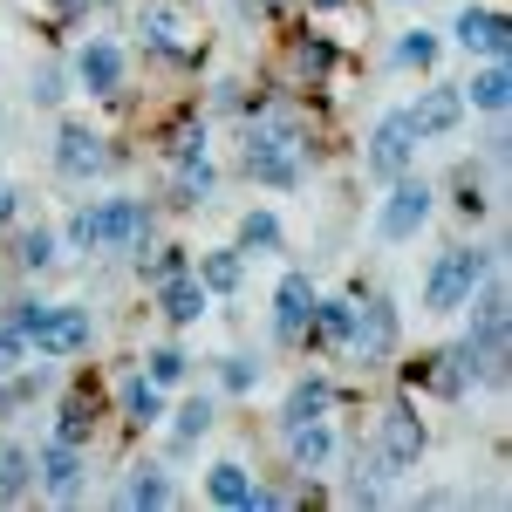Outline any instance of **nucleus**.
Masks as SVG:
<instances>
[{
	"label": "nucleus",
	"instance_id": "1",
	"mask_svg": "<svg viewBox=\"0 0 512 512\" xmlns=\"http://www.w3.org/2000/svg\"><path fill=\"white\" fill-rule=\"evenodd\" d=\"M144 239H151V212L137 198H103L69 219V246H82V253H130Z\"/></svg>",
	"mask_w": 512,
	"mask_h": 512
},
{
	"label": "nucleus",
	"instance_id": "2",
	"mask_svg": "<svg viewBox=\"0 0 512 512\" xmlns=\"http://www.w3.org/2000/svg\"><path fill=\"white\" fill-rule=\"evenodd\" d=\"M485 274H492V253H485V246H451L431 267V280H424V308H431V315H458L478 294Z\"/></svg>",
	"mask_w": 512,
	"mask_h": 512
},
{
	"label": "nucleus",
	"instance_id": "3",
	"mask_svg": "<svg viewBox=\"0 0 512 512\" xmlns=\"http://www.w3.org/2000/svg\"><path fill=\"white\" fill-rule=\"evenodd\" d=\"M478 287H485V294H478V308L465 301V308H472V335H465V355H472L478 376H492V383H499V376H506V287H499L492 274L478 280Z\"/></svg>",
	"mask_w": 512,
	"mask_h": 512
},
{
	"label": "nucleus",
	"instance_id": "4",
	"mask_svg": "<svg viewBox=\"0 0 512 512\" xmlns=\"http://www.w3.org/2000/svg\"><path fill=\"white\" fill-rule=\"evenodd\" d=\"M294 151H301L294 117H267V123H253V137H246V171H253L260 185H294V178H301Z\"/></svg>",
	"mask_w": 512,
	"mask_h": 512
},
{
	"label": "nucleus",
	"instance_id": "5",
	"mask_svg": "<svg viewBox=\"0 0 512 512\" xmlns=\"http://www.w3.org/2000/svg\"><path fill=\"white\" fill-rule=\"evenodd\" d=\"M28 349L35 355H82L89 349V308H48L41 301L35 328H28Z\"/></svg>",
	"mask_w": 512,
	"mask_h": 512
},
{
	"label": "nucleus",
	"instance_id": "6",
	"mask_svg": "<svg viewBox=\"0 0 512 512\" xmlns=\"http://www.w3.org/2000/svg\"><path fill=\"white\" fill-rule=\"evenodd\" d=\"M396 192L383 198V212H376V233L383 239H410L424 219H431V185L424 178H390Z\"/></svg>",
	"mask_w": 512,
	"mask_h": 512
},
{
	"label": "nucleus",
	"instance_id": "7",
	"mask_svg": "<svg viewBox=\"0 0 512 512\" xmlns=\"http://www.w3.org/2000/svg\"><path fill=\"white\" fill-rule=\"evenodd\" d=\"M103 164H110L103 137H96V130H82V123H62V137H55V171L82 185V178H96Z\"/></svg>",
	"mask_w": 512,
	"mask_h": 512
},
{
	"label": "nucleus",
	"instance_id": "8",
	"mask_svg": "<svg viewBox=\"0 0 512 512\" xmlns=\"http://www.w3.org/2000/svg\"><path fill=\"white\" fill-rule=\"evenodd\" d=\"M410 151H417V130L396 110V117H383L376 137H369V171H376V178H403V171H410Z\"/></svg>",
	"mask_w": 512,
	"mask_h": 512
},
{
	"label": "nucleus",
	"instance_id": "9",
	"mask_svg": "<svg viewBox=\"0 0 512 512\" xmlns=\"http://www.w3.org/2000/svg\"><path fill=\"white\" fill-rule=\"evenodd\" d=\"M458 117H465V96H458V89H424V96L403 110V123H410L417 137H444V130H458Z\"/></svg>",
	"mask_w": 512,
	"mask_h": 512
},
{
	"label": "nucleus",
	"instance_id": "10",
	"mask_svg": "<svg viewBox=\"0 0 512 512\" xmlns=\"http://www.w3.org/2000/svg\"><path fill=\"white\" fill-rule=\"evenodd\" d=\"M451 35H458V48H472V55H506L512 21H506V14H492V7H465Z\"/></svg>",
	"mask_w": 512,
	"mask_h": 512
},
{
	"label": "nucleus",
	"instance_id": "11",
	"mask_svg": "<svg viewBox=\"0 0 512 512\" xmlns=\"http://www.w3.org/2000/svg\"><path fill=\"white\" fill-rule=\"evenodd\" d=\"M349 349L362 355V362H376V355H390V349H396V308H390V301H369V308L355 315Z\"/></svg>",
	"mask_w": 512,
	"mask_h": 512
},
{
	"label": "nucleus",
	"instance_id": "12",
	"mask_svg": "<svg viewBox=\"0 0 512 512\" xmlns=\"http://www.w3.org/2000/svg\"><path fill=\"white\" fill-rule=\"evenodd\" d=\"M35 472H41V485H48L55 499H76V492H82V451H76V444H62V437H55V444H41Z\"/></svg>",
	"mask_w": 512,
	"mask_h": 512
},
{
	"label": "nucleus",
	"instance_id": "13",
	"mask_svg": "<svg viewBox=\"0 0 512 512\" xmlns=\"http://www.w3.org/2000/svg\"><path fill=\"white\" fill-rule=\"evenodd\" d=\"M315 321V287H308V274H280L274 287V328L280 335H301Z\"/></svg>",
	"mask_w": 512,
	"mask_h": 512
},
{
	"label": "nucleus",
	"instance_id": "14",
	"mask_svg": "<svg viewBox=\"0 0 512 512\" xmlns=\"http://www.w3.org/2000/svg\"><path fill=\"white\" fill-rule=\"evenodd\" d=\"M383 458H390L396 472L424 458V424H417V410H403V403H396L390 417H383Z\"/></svg>",
	"mask_w": 512,
	"mask_h": 512
},
{
	"label": "nucleus",
	"instance_id": "15",
	"mask_svg": "<svg viewBox=\"0 0 512 512\" xmlns=\"http://www.w3.org/2000/svg\"><path fill=\"white\" fill-rule=\"evenodd\" d=\"M76 76H82V89H89V96H110V89L123 82V55L110 48V41H89V48L76 55Z\"/></svg>",
	"mask_w": 512,
	"mask_h": 512
},
{
	"label": "nucleus",
	"instance_id": "16",
	"mask_svg": "<svg viewBox=\"0 0 512 512\" xmlns=\"http://www.w3.org/2000/svg\"><path fill=\"white\" fill-rule=\"evenodd\" d=\"M28 485H35V451L14 444V437H0V506L28 499Z\"/></svg>",
	"mask_w": 512,
	"mask_h": 512
},
{
	"label": "nucleus",
	"instance_id": "17",
	"mask_svg": "<svg viewBox=\"0 0 512 512\" xmlns=\"http://www.w3.org/2000/svg\"><path fill=\"white\" fill-rule=\"evenodd\" d=\"M287 451H294V465L301 472H321L328 458H335V437H328V424H287Z\"/></svg>",
	"mask_w": 512,
	"mask_h": 512
},
{
	"label": "nucleus",
	"instance_id": "18",
	"mask_svg": "<svg viewBox=\"0 0 512 512\" xmlns=\"http://www.w3.org/2000/svg\"><path fill=\"white\" fill-rule=\"evenodd\" d=\"M158 301H164L171 321H198L205 315V280L198 274H171V280H158Z\"/></svg>",
	"mask_w": 512,
	"mask_h": 512
},
{
	"label": "nucleus",
	"instance_id": "19",
	"mask_svg": "<svg viewBox=\"0 0 512 512\" xmlns=\"http://www.w3.org/2000/svg\"><path fill=\"white\" fill-rule=\"evenodd\" d=\"M328 403H335V390L328 383H294V396H287V410H280V424H315V417H328Z\"/></svg>",
	"mask_w": 512,
	"mask_h": 512
},
{
	"label": "nucleus",
	"instance_id": "20",
	"mask_svg": "<svg viewBox=\"0 0 512 512\" xmlns=\"http://www.w3.org/2000/svg\"><path fill=\"white\" fill-rule=\"evenodd\" d=\"M123 506H171V478L158 465H137L130 485H123Z\"/></svg>",
	"mask_w": 512,
	"mask_h": 512
},
{
	"label": "nucleus",
	"instance_id": "21",
	"mask_svg": "<svg viewBox=\"0 0 512 512\" xmlns=\"http://www.w3.org/2000/svg\"><path fill=\"white\" fill-rule=\"evenodd\" d=\"M205 492H212V506H253V478L239 472V465H212Z\"/></svg>",
	"mask_w": 512,
	"mask_h": 512
},
{
	"label": "nucleus",
	"instance_id": "22",
	"mask_svg": "<svg viewBox=\"0 0 512 512\" xmlns=\"http://www.w3.org/2000/svg\"><path fill=\"white\" fill-rule=\"evenodd\" d=\"M472 103L478 110H506L512 103V76H506V55H492V69L472 82Z\"/></svg>",
	"mask_w": 512,
	"mask_h": 512
},
{
	"label": "nucleus",
	"instance_id": "23",
	"mask_svg": "<svg viewBox=\"0 0 512 512\" xmlns=\"http://www.w3.org/2000/svg\"><path fill=\"white\" fill-rule=\"evenodd\" d=\"M123 410H130L137 424H158L164 417V390L151 383V376H137V383H123Z\"/></svg>",
	"mask_w": 512,
	"mask_h": 512
},
{
	"label": "nucleus",
	"instance_id": "24",
	"mask_svg": "<svg viewBox=\"0 0 512 512\" xmlns=\"http://www.w3.org/2000/svg\"><path fill=\"white\" fill-rule=\"evenodd\" d=\"M239 246H246V253H274L280 246V219L274 212H246V219H239Z\"/></svg>",
	"mask_w": 512,
	"mask_h": 512
},
{
	"label": "nucleus",
	"instance_id": "25",
	"mask_svg": "<svg viewBox=\"0 0 512 512\" xmlns=\"http://www.w3.org/2000/svg\"><path fill=\"white\" fill-rule=\"evenodd\" d=\"M315 328L328 335V342H349V328H355V301H315Z\"/></svg>",
	"mask_w": 512,
	"mask_h": 512
},
{
	"label": "nucleus",
	"instance_id": "26",
	"mask_svg": "<svg viewBox=\"0 0 512 512\" xmlns=\"http://www.w3.org/2000/svg\"><path fill=\"white\" fill-rule=\"evenodd\" d=\"M198 198H212V164L185 158V171H178V205H198Z\"/></svg>",
	"mask_w": 512,
	"mask_h": 512
},
{
	"label": "nucleus",
	"instance_id": "27",
	"mask_svg": "<svg viewBox=\"0 0 512 512\" xmlns=\"http://www.w3.org/2000/svg\"><path fill=\"white\" fill-rule=\"evenodd\" d=\"M28 335L21 328H0V376H21V362H28Z\"/></svg>",
	"mask_w": 512,
	"mask_h": 512
},
{
	"label": "nucleus",
	"instance_id": "28",
	"mask_svg": "<svg viewBox=\"0 0 512 512\" xmlns=\"http://www.w3.org/2000/svg\"><path fill=\"white\" fill-rule=\"evenodd\" d=\"M198 280H205V287H219V294H226V287H239V253H212Z\"/></svg>",
	"mask_w": 512,
	"mask_h": 512
},
{
	"label": "nucleus",
	"instance_id": "29",
	"mask_svg": "<svg viewBox=\"0 0 512 512\" xmlns=\"http://www.w3.org/2000/svg\"><path fill=\"white\" fill-rule=\"evenodd\" d=\"M82 431H89V403H82V396H69V403H62V424H55V437H62V444H82Z\"/></svg>",
	"mask_w": 512,
	"mask_h": 512
},
{
	"label": "nucleus",
	"instance_id": "30",
	"mask_svg": "<svg viewBox=\"0 0 512 512\" xmlns=\"http://www.w3.org/2000/svg\"><path fill=\"white\" fill-rule=\"evenodd\" d=\"M431 55H437V41L417 28V35H403L396 41V62H410V69H431Z\"/></svg>",
	"mask_w": 512,
	"mask_h": 512
},
{
	"label": "nucleus",
	"instance_id": "31",
	"mask_svg": "<svg viewBox=\"0 0 512 512\" xmlns=\"http://www.w3.org/2000/svg\"><path fill=\"white\" fill-rule=\"evenodd\" d=\"M205 431H212V403H205V396H192V403L178 410V437H205Z\"/></svg>",
	"mask_w": 512,
	"mask_h": 512
},
{
	"label": "nucleus",
	"instance_id": "32",
	"mask_svg": "<svg viewBox=\"0 0 512 512\" xmlns=\"http://www.w3.org/2000/svg\"><path fill=\"white\" fill-rule=\"evenodd\" d=\"M48 260H55V233H21V267H48Z\"/></svg>",
	"mask_w": 512,
	"mask_h": 512
},
{
	"label": "nucleus",
	"instance_id": "33",
	"mask_svg": "<svg viewBox=\"0 0 512 512\" xmlns=\"http://www.w3.org/2000/svg\"><path fill=\"white\" fill-rule=\"evenodd\" d=\"M178 376H185V355H178V349H158V355H151V383H158V390H171Z\"/></svg>",
	"mask_w": 512,
	"mask_h": 512
},
{
	"label": "nucleus",
	"instance_id": "34",
	"mask_svg": "<svg viewBox=\"0 0 512 512\" xmlns=\"http://www.w3.org/2000/svg\"><path fill=\"white\" fill-rule=\"evenodd\" d=\"M253 376H260V369H253V362H239V355H233V362H226V390H246V383H253Z\"/></svg>",
	"mask_w": 512,
	"mask_h": 512
},
{
	"label": "nucleus",
	"instance_id": "35",
	"mask_svg": "<svg viewBox=\"0 0 512 512\" xmlns=\"http://www.w3.org/2000/svg\"><path fill=\"white\" fill-rule=\"evenodd\" d=\"M7 212H14V192H7V185H0V219H7Z\"/></svg>",
	"mask_w": 512,
	"mask_h": 512
}]
</instances>
